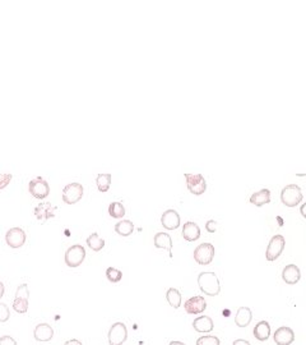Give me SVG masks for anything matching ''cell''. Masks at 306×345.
Listing matches in <instances>:
<instances>
[{
	"mask_svg": "<svg viewBox=\"0 0 306 345\" xmlns=\"http://www.w3.org/2000/svg\"><path fill=\"white\" fill-rule=\"evenodd\" d=\"M302 198L304 196H302L301 188L296 184L286 185L281 192V201L287 207H295L301 202Z\"/></svg>",
	"mask_w": 306,
	"mask_h": 345,
	"instance_id": "obj_2",
	"label": "cell"
},
{
	"mask_svg": "<svg viewBox=\"0 0 306 345\" xmlns=\"http://www.w3.org/2000/svg\"><path fill=\"white\" fill-rule=\"evenodd\" d=\"M33 336L37 341L41 343H48L54 338V330L49 324H40L33 330Z\"/></svg>",
	"mask_w": 306,
	"mask_h": 345,
	"instance_id": "obj_16",
	"label": "cell"
},
{
	"mask_svg": "<svg viewBox=\"0 0 306 345\" xmlns=\"http://www.w3.org/2000/svg\"><path fill=\"white\" fill-rule=\"evenodd\" d=\"M232 345H250L248 340H244V339H238L232 343Z\"/></svg>",
	"mask_w": 306,
	"mask_h": 345,
	"instance_id": "obj_36",
	"label": "cell"
},
{
	"mask_svg": "<svg viewBox=\"0 0 306 345\" xmlns=\"http://www.w3.org/2000/svg\"><path fill=\"white\" fill-rule=\"evenodd\" d=\"M169 345H185V344L181 343V341H171Z\"/></svg>",
	"mask_w": 306,
	"mask_h": 345,
	"instance_id": "obj_40",
	"label": "cell"
},
{
	"mask_svg": "<svg viewBox=\"0 0 306 345\" xmlns=\"http://www.w3.org/2000/svg\"><path fill=\"white\" fill-rule=\"evenodd\" d=\"M107 338H109V344L110 345H123L127 341L128 339V329L125 326V324L123 322H116L110 328L109 334H107Z\"/></svg>",
	"mask_w": 306,
	"mask_h": 345,
	"instance_id": "obj_7",
	"label": "cell"
},
{
	"mask_svg": "<svg viewBox=\"0 0 306 345\" xmlns=\"http://www.w3.org/2000/svg\"><path fill=\"white\" fill-rule=\"evenodd\" d=\"M216 229H217V221L209 220L207 224H205V230H207L208 233H215Z\"/></svg>",
	"mask_w": 306,
	"mask_h": 345,
	"instance_id": "obj_35",
	"label": "cell"
},
{
	"mask_svg": "<svg viewBox=\"0 0 306 345\" xmlns=\"http://www.w3.org/2000/svg\"><path fill=\"white\" fill-rule=\"evenodd\" d=\"M161 224L167 230H175L180 226V215L176 210H166L161 216Z\"/></svg>",
	"mask_w": 306,
	"mask_h": 345,
	"instance_id": "obj_12",
	"label": "cell"
},
{
	"mask_svg": "<svg viewBox=\"0 0 306 345\" xmlns=\"http://www.w3.org/2000/svg\"><path fill=\"white\" fill-rule=\"evenodd\" d=\"M285 246H286V241L282 235H274L269 242L268 247H267L266 258L267 261H276L284 252Z\"/></svg>",
	"mask_w": 306,
	"mask_h": 345,
	"instance_id": "obj_8",
	"label": "cell"
},
{
	"mask_svg": "<svg viewBox=\"0 0 306 345\" xmlns=\"http://www.w3.org/2000/svg\"><path fill=\"white\" fill-rule=\"evenodd\" d=\"M0 345H17V341L9 335H4L0 338Z\"/></svg>",
	"mask_w": 306,
	"mask_h": 345,
	"instance_id": "obj_34",
	"label": "cell"
},
{
	"mask_svg": "<svg viewBox=\"0 0 306 345\" xmlns=\"http://www.w3.org/2000/svg\"><path fill=\"white\" fill-rule=\"evenodd\" d=\"M153 243L156 248L167 249L169 256L172 257V239L167 233H157L153 238Z\"/></svg>",
	"mask_w": 306,
	"mask_h": 345,
	"instance_id": "obj_20",
	"label": "cell"
},
{
	"mask_svg": "<svg viewBox=\"0 0 306 345\" xmlns=\"http://www.w3.org/2000/svg\"><path fill=\"white\" fill-rule=\"evenodd\" d=\"M185 179H186L187 189L194 196L203 195L207 189V182H205L202 174H189V172H186Z\"/></svg>",
	"mask_w": 306,
	"mask_h": 345,
	"instance_id": "obj_6",
	"label": "cell"
},
{
	"mask_svg": "<svg viewBox=\"0 0 306 345\" xmlns=\"http://www.w3.org/2000/svg\"><path fill=\"white\" fill-rule=\"evenodd\" d=\"M184 308L189 315H199L203 313L207 308V302L204 300V298L197 295V297H192L184 303Z\"/></svg>",
	"mask_w": 306,
	"mask_h": 345,
	"instance_id": "obj_11",
	"label": "cell"
},
{
	"mask_svg": "<svg viewBox=\"0 0 306 345\" xmlns=\"http://www.w3.org/2000/svg\"><path fill=\"white\" fill-rule=\"evenodd\" d=\"M269 202H271V190L267 189V188L255 192L250 197V203L255 205L256 207H261V206L267 205Z\"/></svg>",
	"mask_w": 306,
	"mask_h": 345,
	"instance_id": "obj_22",
	"label": "cell"
},
{
	"mask_svg": "<svg viewBox=\"0 0 306 345\" xmlns=\"http://www.w3.org/2000/svg\"><path fill=\"white\" fill-rule=\"evenodd\" d=\"M197 345H220V339L213 335L200 336L197 340Z\"/></svg>",
	"mask_w": 306,
	"mask_h": 345,
	"instance_id": "obj_30",
	"label": "cell"
},
{
	"mask_svg": "<svg viewBox=\"0 0 306 345\" xmlns=\"http://www.w3.org/2000/svg\"><path fill=\"white\" fill-rule=\"evenodd\" d=\"M273 339L277 345H291L295 341V333L291 328L282 326L278 330H276Z\"/></svg>",
	"mask_w": 306,
	"mask_h": 345,
	"instance_id": "obj_14",
	"label": "cell"
},
{
	"mask_svg": "<svg viewBox=\"0 0 306 345\" xmlns=\"http://www.w3.org/2000/svg\"><path fill=\"white\" fill-rule=\"evenodd\" d=\"M215 246L210 243H202L194 249V260L199 265H209L215 258Z\"/></svg>",
	"mask_w": 306,
	"mask_h": 345,
	"instance_id": "obj_5",
	"label": "cell"
},
{
	"mask_svg": "<svg viewBox=\"0 0 306 345\" xmlns=\"http://www.w3.org/2000/svg\"><path fill=\"white\" fill-rule=\"evenodd\" d=\"M112 175L111 174H99L96 178V184L100 192H107L111 185Z\"/></svg>",
	"mask_w": 306,
	"mask_h": 345,
	"instance_id": "obj_26",
	"label": "cell"
},
{
	"mask_svg": "<svg viewBox=\"0 0 306 345\" xmlns=\"http://www.w3.org/2000/svg\"><path fill=\"white\" fill-rule=\"evenodd\" d=\"M64 345H83V344H82V341L77 340V339H72V340L65 341Z\"/></svg>",
	"mask_w": 306,
	"mask_h": 345,
	"instance_id": "obj_37",
	"label": "cell"
},
{
	"mask_svg": "<svg viewBox=\"0 0 306 345\" xmlns=\"http://www.w3.org/2000/svg\"><path fill=\"white\" fill-rule=\"evenodd\" d=\"M5 242H7V244L10 248H20L26 243L25 230L22 228H18V226L9 229L7 234H5Z\"/></svg>",
	"mask_w": 306,
	"mask_h": 345,
	"instance_id": "obj_10",
	"label": "cell"
},
{
	"mask_svg": "<svg viewBox=\"0 0 306 345\" xmlns=\"http://www.w3.org/2000/svg\"><path fill=\"white\" fill-rule=\"evenodd\" d=\"M10 317V311L9 308H8L7 305H4V303H0V322L4 324L7 322L8 320H9Z\"/></svg>",
	"mask_w": 306,
	"mask_h": 345,
	"instance_id": "obj_32",
	"label": "cell"
},
{
	"mask_svg": "<svg viewBox=\"0 0 306 345\" xmlns=\"http://www.w3.org/2000/svg\"><path fill=\"white\" fill-rule=\"evenodd\" d=\"M12 307L17 313H19V315H25V313H27V311H28V300L14 298Z\"/></svg>",
	"mask_w": 306,
	"mask_h": 345,
	"instance_id": "obj_28",
	"label": "cell"
},
{
	"mask_svg": "<svg viewBox=\"0 0 306 345\" xmlns=\"http://www.w3.org/2000/svg\"><path fill=\"white\" fill-rule=\"evenodd\" d=\"M84 258H86V249L81 244L69 247L64 256V261L68 267H78L84 261Z\"/></svg>",
	"mask_w": 306,
	"mask_h": 345,
	"instance_id": "obj_3",
	"label": "cell"
},
{
	"mask_svg": "<svg viewBox=\"0 0 306 345\" xmlns=\"http://www.w3.org/2000/svg\"><path fill=\"white\" fill-rule=\"evenodd\" d=\"M106 277L109 282L111 283H119L122 282L123 279V272L120 271V270L115 269V267H109V269L106 270Z\"/></svg>",
	"mask_w": 306,
	"mask_h": 345,
	"instance_id": "obj_29",
	"label": "cell"
},
{
	"mask_svg": "<svg viewBox=\"0 0 306 345\" xmlns=\"http://www.w3.org/2000/svg\"><path fill=\"white\" fill-rule=\"evenodd\" d=\"M198 285L202 293L209 297H216L221 292L220 280L215 272H200L198 275Z\"/></svg>",
	"mask_w": 306,
	"mask_h": 345,
	"instance_id": "obj_1",
	"label": "cell"
},
{
	"mask_svg": "<svg viewBox=\"0 0 306 345\" xmlns=\"http://www.w3.org/2000/svg\"><path fill=\"white\" fill-rule=\"evenodd\" d=\"M193 328H194V330L198 331V333L207 334L213 331L215 324H213V320L209 317V316H199V317L195 318L194 322H193Z\"/></svg>",
	"mask_w": 306,
	"mask_h": 345,
	"instance_id": "obj_17",
	"label": "cell"
},
{
	"mask_svg": "<svg viewBox=\"0 0 306 345\" xmlns=\"http://www.w3.org/2000/svg\"><path fill=\"white\" fill-rule=\"evenodd\" d=\"M109 215L114 219H122L125 215V207L122 202H112L109 206Z\"/></svg>",
	"mask_w": 306,
	"mask_h": 345,
	"instance_id": "obj_27",
	"label": "cell"
},
{
	"mask_svg": "<svg viewBox=\"0 0 306 345\" xmlns=\"http://www.w3.org/2000/svg\"><path fill=\"white\" fill-rule=\"evenodd\" d=\"M282 279L289 285L297 284L301 279V271L296 265H287L282 271Z\"/></svg>",
	"mask_w": 306,
	"mask_h": 345,
	"instance_id": "obj_15",
	"label": "cell"
},
{
	"mask_svg": "<svg viewBox=\"0 0 306 345\" xmlns=\"http://www.w3.org/2000/svg\"><path fill=\"white\" fill-rule=\"evenodd\" d=\"M166 300L172 308L177 310V308L181 306V300H182L181 294H180L179 290L175 289V288H170V289L166 292Z\"/></svg>",
	"mask_w": 306,
	"mask_h": 345,
	"instance_id": "obj_23",
	"label": "cell"
},
{
	"mask_svg": "<svg viewBox=\"0 0 306 345\" xmlns=\"http://www.w3.org/2000/svg\"><path fill=\"white\" fill-rule=\"evenodd\" d=\"M4 293H5V287H4V284L0 282V298L4 297Z\"/></svg>",
	"mask_w": 306,
	"mask_h": 345,
	"instance_id": "obj_38",
	"label": "cell"
},
{
	"mask_svg": "<svg viewBox=\"0 0 306 345\" xmlns=\"http://www.w3.org/2000/svg\"><path fill=\"white\" fill-rule=\"evenodd\" d=\"M28 190L37 200H43L50 193V185H49V183L43 178L38 177L31 180L30 184H28Z\"/></svg>",
	"mask_w": 306,
	"mask_h": 345,
	"instance_id": "obj_9",
	"label": "cell"
},
{
	"mask_svg": "<svg viewBox=\"0 0 306 345\" xmlns=\"http://www.w3.org/2000/svg\"><path fill=\"white\" fill-rule=\"evenodd\" d=\"M300 212H301V215L306 219V202L300 207Z\"/></svg>",
	"mask_w": 306,
	"mask_h": 345,
	"instance_id": "obj_39",
	"label": "cell"
},
{
	"mask_svg": "<svg viewBox=\"0 0 306 345\" xmlns=\"http://www.w3.org/2000/svg\"><path fill=\"white\" fill-rule=\"evenodd\" d=\"M55 206L51 205L50 202H41L35 207L33 212L37 220L40 221H48L55 216Z\"/></svg>",
	"mask_w": 306,
	"mask_h": 345,
	"instance_id": "obj_13",
	"label": "cell"
},
{
	"mask_svg": "<svg viewBox=\"0 0 306 345\" xmlns=\"http://www.w3.org/2000/svg\"><path fill=\"white\" fill-rule=\"evenodd\" d=\"M182 238L186 242H195L200 238V228L198 224L187 221L182 226Z\"/></svg>",
	"mask_w": 306,
	"mask_h": 345,
	"instance_id": "obj_18",
	"label": "cell"
},
{
	"mask_svg": "<svg viewBox=\"0 0 306 345\" xmlns=\"http://www.w3.org/2000/svg\"><path fill=\"white\" fill-rule=\"evenodd\" d=\"M253 320V312L249 307H240L235 316V325L239 328H246Z\"/></svg>",
	"mask_w": 306,
	"mask_h": 345,
	"instance_id": "obj_19",
	"label": "cell"
},
{
	"mask_svg": "<svg viewBox=\"0 0 306 345\" xmlns=\"http://www.w3.org/2000/svg\"><path fill=\"white\" fill-rule=\"evenodd\" d=\"M12 179L13 175L10 174V172H0V190L4 189V188L9 184Z\"/></svg>",
	"mask_w": 306,
	"mask_h": 345,
	"instance_id": "obj_33",
	"label": "cell"
},
{
	"mask_svg": "<svg viewBox=\"0 0 306 345\" xmlns=\"http://www.w3.org/2000/svg\"><path fill=\"white\" fill-rule=\"evenodd\" d=\"M84 188L81 183H69L63 189V202L66 205H74L83 197Z\"/></svg>",
	"mask_w": 306,
	"mask_h": 345,
	"instance_id": "obj_4",
	"label": "cell"
},
{
	"mask_svg": "<svg viewBox=\"0 0 306 345\" xmlns=\"http://www.w3.org/2000/svg\"><path fill=\"white\" fill-rule=\"evenodd\" d=\"M115 231L122 236H129L134 231V224L130 220H122L115 225Z\"/></svg>",
	"mask_w": 306,
	"mask_h": 345,
	"instance_id": "obj_24",
	"label": "cell"
},
{
	"mask_svg": "<svg viewBox=\"0 0 306 345\" xmlns=\"http://www.w3.org/2000/svg\"><path fill=\"white\" fill-rule=\"evenodd\" d=\"M15 298H18V299L28 300V298H30V289H28L27 284H20L19 287L17 288V292H15Z\"/></svg>",
	"mask_w": 306,
	"mask_h": 345,
	"instance_id": "obj_31",
	"label": "cell"
},
{
	"mask_svg": "<svg viewBox=\"0 0 306 345\" xmlns=\"http://www.w3.org/2000/svg\"><path fill=\"white\" fill-rule=\"evenodd\" d=\"M271 335V325L267 321H261L254 328V336L259 341H266L269 339Z\"/></svg>",
	"mask_w": 306,
	"mask_h": 345,
	"instance_id": "obj_21",
	"label": "cell"
},
{
	"mask_svg": "<svg viewBox=\"0 0 306 345\" xmlns=\"http://www.w3.org/2000/svg\"><path fill=\"white\" fill-rule=\"evenodd\" d=\"M87 246L95 252H100L105 247V241L102 238H100V235L97 233H92L91 235L87 238Z\"/></svg>",
	"mask_w": 306,
	"mask_h": 345,
	"instance_id": "obj_25",
	"label": "cell"
}]
</instances>
